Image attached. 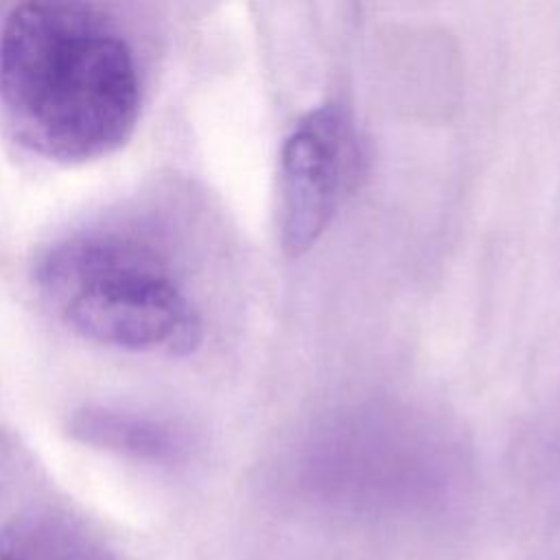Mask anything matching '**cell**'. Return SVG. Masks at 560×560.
<instances>
[{"label":"cell","mask_w":560,"mask_h":560,"mask_svg":"<svg viewBox=\"0 0 560 560\" xmlns=\"http://www.w3.org/2000/svg\"><path fill=\"white\" fill-rule=\"evenodd\" d=\"M0 560H120L77 525L48 516H20L0 525Z\"/></svg>","instance_id":"4"},{"label":"cell","mask_w":560,"mask_h":560,"mask_svg":"<svg viewBox=\"0 0 560 560\" xmlns=\"http://www.w3.org/2000/svg\"><path fill=\"white\" fill-rule=\"evenodd\" d=\"M133 50L85 2H24L0 28V120L26 151L83 164L120 149L140 118Z\"/></svg>","instance_id":"1"},{"label":"cell","mask_w":560,"mask_h":560,"mask_svg":"<svg viewBox=\"0 0 560 560\" xmlns=\"http://www.w3.org/2000/svg\"><path fill=\"white\" fill-rule=\"evenodd\" d=\"M74 431L90 442L136 455H162L168 451V435L160 427L103 409H90L77 418Z\"/></svg>","instance_id":"5"},{"label":"cell","mask_w":560,"mask_h":560,"mask_svg":"<svg viewBox=\"0 0 560 560\" xmlns=\"http://www.w3.org/2000/svg\"><path fill=\"white\" fill-rule=\"evenodd\" d=\"M359 168L350 116L326 103L300 118L280 151V238L291 256L324 234Z\"/></svg>","instance_id":"3"},{"label":"cell","mask_w":560,"mask_h":560,"mask_svg":"<svg viewBox=\"0 0 560 560\" xmlns=\"http://www.w3.org/2000/svg\"><path fill=\"white\" fill-rule=\"evenodd\" d=\"M35 282L57 319L96 343L173 354L199 346L192 302L166 260L131 236H68L39 258Z\"/></svg>","instance_id":"2"}]
</instances>
